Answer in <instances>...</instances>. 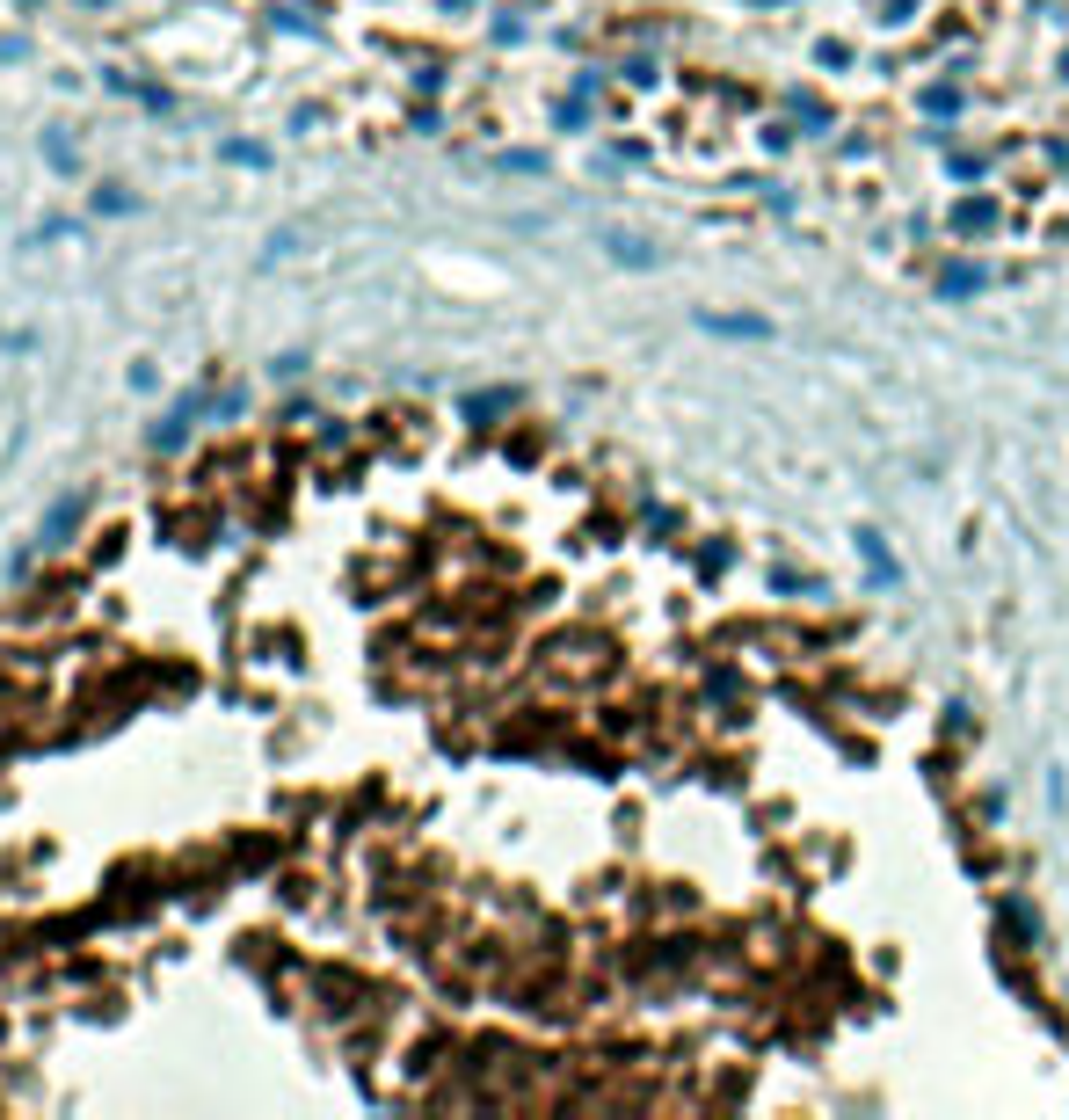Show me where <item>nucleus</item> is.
<instances>
[{
    "label": "nucleus",
    "instance_id": "f257e3e1",
    "mask_svg": "<svg viewBox=\"0 0 1069 1120\" xmlns=\"http://www.w3.org/2000/svg\"><path fill=\"white\" fill-rule=\"evenodd\" d=\"M74 524H81V495H66V502L52 509V517H44V539H66Z\"/></svg>",
    "mask_w": 1069,
    "mask_h": 1120
}]
</instances>
